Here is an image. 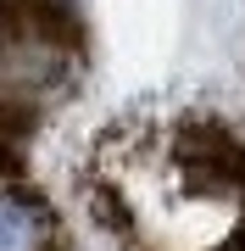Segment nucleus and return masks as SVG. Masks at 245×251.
Returning a JSON list of instances; mask_svg holds the SVG:
<instances>
[{
  "label": "nucleus",
  "instance_id": "obj_1",
  "mask_svg": "<svg viewBox=\"0 0 245 251\" xmlns=\"http://www.w3.org/2000/svg\"><path fill=\"white\" fill-rule=\"evenodd\" d=\"M0 251H39V218L17 196H0Z\"/></svg>",
  "mask_w": 245,
  "mask_h": 251
}]
</instances>
